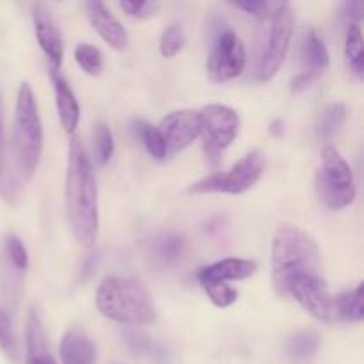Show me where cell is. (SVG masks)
Listing matches in <instances>:
<instances>
[{"mask_svg":"<svg viewBox=\"0 0 364 364\" xmlns=\"http://www.w3.org/2000/svg\"><path fill=\"white\" fill-rule=\"evenodd\" d=\"M272 284L281 297L294 299L320 322H333L334 299L322 277L315 238L294 224L277 226L272 238Z\"/></svg>","mask_w":364,"mask_h":364,"instance_id":"6da1fadb","label":"cell"},{"mask_svg":"<svg viewBox=\"0 0 364 364\" xmlns=\"http://www.w3.org/2000/svg\"><path fill=\"white\" fill-rule=\"evenodd\" d=\"M66 208L75 238L92 245L98 233V188L80 139L71 137L66 174Z\"/></svg>","mask_w":364,"mask_h":364,"instance_id":"7a4b0ae2","label":"cell"},{"mask_svg":"<svg viewBox=\"0 0 364 364\" xmlns=\"http://www.w3.org/2000/svg\"><path fill=\"white\" fill-rule=\"evenodd\" d=\"M96 306L103 316L121 326H149L156 318L151 294L132 277H105L96 291Z\"/></svg>","mask_w":364,"mask_h":364,"instance_id":"3957f363","label":"cell"},{"mask_svg":"<svg viewBox=\"0 0 364 364\" xmlns=\"http://www.w3.org/2000/svg\"><path fill=\"white\" fill-rule=\"evenodd\" d=\"M294 11L288 4H274L272 11L259 20L255 52V78L269 82L287 59L294 34Z\"/></svg>","mask_w":364,"mask_h":364,"instance_id":"277c9868","label":"cell"},{"mask_svg":"<svg viewBox=\"0 0 364 364\" xmlns=\"http://www.w3.org/2000/svg\"><path fill=\"white\" fill-rule=\"evenodd\" d=\"M13 142L18 169L23 176L31 178L43 151V124L36 96L27 82H23L18 89Z\"/></svg>","mask_w":364,"mask_h":364,"instance_id":"5b68a950","label":"cell"},{"mask_svg":"<svg viewBox=\"0 0 364 364\" xmlns=\"http://www.w3.org/2000/svg\"><path fill=\"white\" fill-rule=\"evenodd\" d=\"M315 188L320 201L329 210H343L354 203V173L347 160L333 146H326L320 151V166L316 169Z\"/></svg>","mask_w":364,"mask_h":364,"instance_id":"8992f818","label":"cell"},{"mask_svg":"<svg viewBox=\"0 0 364 364\" xmlns=\"http://www.w3.org/2000/svg\"><path fill=\"white\" fill-rule=\"evenodd\" d=\"M263 171H265L263 153L255 149L238 160L230 171L212 173L196 181L188 192L191 194H242L258 183L259 178L263 176Z\"/></svg>","mask_w":364,"mask_h":364,"instance_id":"52a82bcc","label":"cell"},{"mask_svg":"<svg viewBox=\"0 0 364 364\" xmlns=\"http://www.w3.org/2000/svg\"><path fill=\"white\" fill-rule=\"evenodd\" d=\"M201 135H205V153L212 164L220 160V151L230 148L240 132V117L226 105H208L199 112Z\"/></svg>","mask_w":364,"mask_h":364,"instance_id":"ba28073f","label":"cell"},{"mask_svg":"<svg viewBox=\"0 0 364 364\" xmlns=\"http://www.w3.org/2000/svg\"><path fill=\"white\" fill-rule=\"evenodd\" d=\"M247 55L244 43L231 28H223L215 34L212 52L206 63V71L212 82H230L240 77L244 71Z\"/></svg>","mask_w":364,"mask_h":364,"instance_id":"9c48e42d","label":"cell"},{"mask_svg":"<svg viewBox=\"0 0 364 364\" xmlns=\"http://www.w3.org/2000/svg\"><path fill=\"white\" fill-rule=\"evenodd\" d=\"M156 128L166 142L167 156H171L183 151L201 135V117L199 112L191 109L174 110L167 114Z\"/></svg>","mask_w":364,"mask_h":364,"instance_id":"30bf717a","label":"cell"},{"mask_svg":"<svg viewBox=\"0 0 364 364\" xmlns=\"http://www.w3.org/2000/svg\"><path fill=\"white\" fill-rule=\"evenodd\" d=\"M32 21H34L36 39H38L43 53L46 55V60H48L50 73L57 77L64 57V43L59 25L43 4L32 6Z\"/></svg>","mask_w":364,"mask_h":364,"instance_id":"8fae6325","label":"cell"},{"mask_svg":"<svg viewBox=\"0 0 364 364\" xmlns=\"http://www.w3.org/2000/svg\"><path fill=\"white\" fill-rule=\"evenodd\" d=\"M85 13H87L89 21L95 27V31L102 36L103 41L109 43L117 52L127 48L128 43H130L128 32L114 18V14L107 9L105 4L96 2V0L95 2H85Z\"/></svg>","mask_w":364,"mask_h":364,"instance_id":"7c38bea8","label":"cell"},{"mask_svg":"<svg viewBox=\"0 0 364 364\" xmlns=\"http://www.w3.org/2000/svg\"><path fill=\"white\" fill-rule=\"evenodd\" d=\"M256 262L242 258H226L220 262L212 263L198 272V281L201 287L208 284H223L228 281H242L251 277L256 272Z\"/></svg>","mask_w":364,"mask_h":364,"instance_id":"4fadbf2b","label":"cell"},{"mask_svg":"<svg viewBox=\"0 0 364 364\" xmlns=\"http://www.w3.org/2000/svg\"><path fill=\"white\" fill-rule=\"evenodd\" d=\"M124 345L128 350L139 359H146V361L153 364H169V352L164 345L153 340L149 334L142 333L139 329H132V327H124L121 333Z\"/></svg>","mask_w":364,"mask_h":364,"instance_id":"5bb4252c","label":"cell"},{"mask_svg":"<svg viewBox=\"0 0 364 364\" xmlns=\"http://www.w3.org/2000/svg\"><path fill=\"white\" fill-rule=\"evenodd\" d=\"M25 347H27V355H25L27 364H57L46 345V334L41 318L34 309L28 313L27 327H25Z\"/></svg>","mask_w":364,"mask_h":364,"instance_id":"9a60e30c","label":"cell"},{"mask_svg":"<svg viewBox=\"0 0 364 364\" xmlns=\"http://www.w3.org/2000/svg\"><path fill=\"white\" fill-rule=\"evenodd\" d=\"M301 57L306 66V73H311L315 77H320L323 71L329 68L331 55L327 50L326 43L322 41L315 28H306L301 39Z\"/></svg>","mask_w":364,"mask_h":364,"instance_id":"2e32d148","label":"cell"},{"mask_svg":"<svg viewBox=\"0 0 364 364\" xmlns=\"http://www.w3.org/2000/svg\"><path fill=\"white\" fill-rule=\"evenodd\" d=\"M63 364H95L96 347L82 331L71 329L60 340L59 347Z\"/></svg>","mask_w":364,"mask_h":364,"instance_id":"e0dca14e","label":"cell"},{"mask_svg":"<svg viewBox=\"0 0 364 364\" xmlns=\"http://www.w3.org/2000/svg\"><path fill=\"white\" fill-rule=\"evenodd\" d=\"M53 89H55V100H57V112H59L60 124L68 134H73L80 121V107H78L77 98H75L73 91L68 85V82L60 77H53Z\"/></svg>","mask_w":364,"mask_h":364,"instance_id":"ac0fdd59","label":"cell"},{"mask_svg":"<svg viewBox=\"0 0 364 364\" xmlns=\"http://www.w3.org/2000/svg\"><path fill=\"white\" fill-rule=\"evenodd\" d=\"M320 348V334L315 329H304L288 338L284 354L291 363L304 364L311 361Z\"/></svg>","mask_w":364,"mask_h":364,"instance_id":"d6986e66","label":"cell"},{"mask_svg":"<svg viewBox=\"0 0 364 364\" xmlns=\"http://www.w3.org/2000/svg\"><path fill=\"white\" fill-rule=\"evenodd\" d=\"M347 121V109L343 103H331L316 121V137L320 141H331Z\"/></svg>","mask_w":364,"mask_h":364,"instance_id":"ffe728a7","label":"cell"},{"mask_svg":"<svg viewBox=\"0 0 364 364\" xmlns=\"http://www.w3.org/2000/svg\"><path fill=\"white\" fill-rule=\"evenodd\" d=\"M334 313L341 320L350 323L361 322L364 316L363 308V284H358L354 290L345 291L334 301Z\"/></svg>","mask_w":364,"mask_h":364,"instance_id":"44dd1931","label":"cell"},{"mask_svg":"<svg viewBox=\"0 0 364 364\" xmlns=\"http://www.w3.org/2000/svg\"><path fill=\"white\" fill-rule=\"evenodd\" d=\"M345 57L352 73L358 78H363V34L359 23H348L347 36H345Z\"/></svg>","mask_w":364,"mask_h":364,"instance_id":"7402d4cb","label":"cell"},{"mask_svg":"<svg viewBox=\"0 0 364 364\" xmlns=\"http://www.w3.org/2000/svg\"><path fill=\"white\" fill-rule=\"evenodd\" d=\"M0 198L7 203H13L16 198V183L9 171L6 155V137H4V103L0 95Z\"/></svg>","mask_w":364,"mask_h":364,"instance_id":"603a6c76","label":"cell"},{"mask_svg":"<svg viewBox=\"0 0 364 364\" xmlns=\"http://www.w3.org/2000/svg\"><path fill=\"white\" fill-rule=\"evenodd\" d=\"M185 238L176 233H164L153 242L155 258L162 263H174L183 256Z\"/></svg>","mask_w":364,"mask_h":364,"instance_id":"cb8c5ba5","label":"cell"},{"mask_svg":"<svg viewBox=\"0 0 364 364\" xmlns=\"http://www.w3.org/2000/svg\"><path fill=\"white\" fill-rule=\"evenodd\" d=\"M134 128L137 132L139 139L144 144L146 151L156 160H164L167 156V149H166V142H164L162 135H160L159 128L153 127V124L146 123V121L139 119L134 121Z\"/></svg>","mask_w":364,"mask_h":364,"instance_id":"d4e9b609","label":"cell"},{"mask_svg":"<svg viewBox=\"0 0 364 364\" xmlns=\"http://www.w3.org/2000/svg\"><path fill=\"white\" fill-rule=\"evenodd\" d=\"M75 60L91 77H98L103 70V55L96 46L82 43L75 48Z\"/></svg>","mask_w":364,"mask_h":364,"instance_id":"484cf974","label":"cell"},{"mask_svg":"<svg viewBox=\"0 0 364 364\" xmlns=\"http://www.w3.org/2000/svg\"><path fill=\"white\" fill-rule=\"evenodd\" d=\"M0 348L11 361H18V355H20L18 338L16 333H14L13 322H11L9 315L4 309H0Z\"/></svg>","mask_w":364,"mask_h":364,"instance_id":"4316f807","label":"cell"},{"mask_svg":"<svg viewBox=\"0 0 364 364\" xmlns=\"http://www.w3.org/2000/svg\"><path fill=\"white\" fill-rule=\"evenodd\" d=\"M95 159L98 166H105L114 153V137L105 123L96 124L95 128Z\"/></svg>","mask_w":364,"mask_h":364,"instance_id":"83f0119b","label":"cell"},{"mask_svg":"<svg viewBox=\"0 0 364 364\" xmlns=\"http://www.w3.org/2000/svg\"><path fill=\"white\" fill-rule=\"evenodd\" d=\"M185 45V34L180 23H171L160 36V53L166 59H173Z\"/></svg>","mask_w":364,"mask_h":364,"instance_id":"f1b7e54d","label":"cell"},{"mask_svg":"<svg viewBox=\"0 0 364 364\" xmlns=\"http://www.w3.org/2000/svg\"><path fill=\"white\" fill-rule=\"evenodd\" d=\"M4 247H6V255L9 258L11 265L16 270H25L28 265V255L25 249L23 242L16 237V235L9 233L4 240Z\"/></svg>","mask_w":364,"mask_h":364,"instance_id":"f546056e","label":"cell"},{"mask_svg":"<svg viewBox=\"0 0 364 364\" xmlns=\"http://www.w3.org/2000/svg\"><path fill=\"white\" fill-rule=\"evenodd\" d=\"M203 288H205L210 301H212L217 308H230V306L235 304L238 299V291L226 283L208 284V287H203Z\"/></svg>","mask_w":364,"mask_h":364,"instance_id":"4dcf8cb0","label":"cell"},{"mask_svg":"<svg viewBox=\"0 0 364 364\" xmlns=\"http://www.w3.org/2000/svg\"><path fill=\"white\" fill-rule=\"evenodd\" d=\"M119 6L121 9L127 11L132 18H137V20L151 18L160 9L159 2H121Z\"/></svg>","mask_w":364,"mask_h":364,"instance_id":"1f68e13d","label":"cell"},{"mask_svg":"<svg viewBox=\"0 0 364 364\" xmlns=\"http://www.w3.org/2000/svg\"><path fill=\"white\" fill-rule=\"evenodd\" d=\"M274 4L272 2H235L231 4V6L237 7V9L240 11H245L247 14H252V16L258 18V20H263V18L272 11Z\"/></svg>","mask_w":364,"mask_h":364,"instance_id":"d6a6232c","label":"cell"},{"mask_svg":"<svg viewBox=\"0 0 364 364\" xmlns=\"http://www.w3.org/2000/svg\"><path fill=\"white\" fill-rule=\"evenodd\" d=\"M318 77H315V75L311 73H306V71H302V73H299L297 77L291 80V91L294 92H302L306 91V89L309 87V85L313 84V82L316 80Z\"/></svg>","mask_w":364,"mask_h":364,"instance_id":"836d02e7","label":"cell"},{"mask_svg":"<svg viewBox=\"0 0 364 364\" xmlns=\"http://www.w3.org/2000/svg\"><path fill=\"white\" fill-rule=\"evenodd\" d=\"M345 14L350 20V23H359L364 13V4L363 2H347L343 6Z\"/></svg>","mask_w":364,"mask_h":364,"instance_id":"e575fe53","label":"cell"},{"mask_svg":"<svg viewBox=\"0 0 364 364\" xmlns=\"http://www.w3.org/2000/svg\"><path fill=\"white\" fill-rule=\"evenodd\" d=\"M269 132L274 135V137H279V135L284 132V123H283V119H274L272 124H270Z\"/></svg>","mask_w":364,"mask_h":364,"instance_id":"d590c367","label":"cell"}]
</instances>
